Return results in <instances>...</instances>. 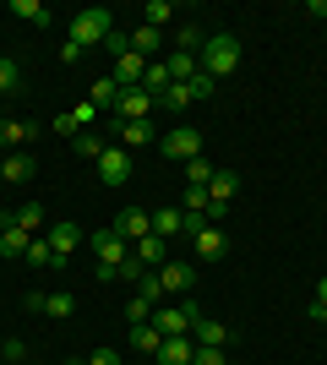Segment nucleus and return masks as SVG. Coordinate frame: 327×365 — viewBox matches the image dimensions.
<instances>
[{
	"instance_id": "obj_29",
	"label": "nucleus",
	"mask_w": 327,
	"mask_h": 365,
	"mask_svg": "<svg viewBox=\"0 0 327 365\" xmlns=\"http://www.w3.org/2000/svg\"><path fill=\"white\" fill-rule=\"evenodd\" d=\"M142 16H147V28H164V22L175 16V6H170V0H147V6H142Z\"/></svg>"
},
{
	"instance_id": "obj_15",
	"label": "nucleus",
	"mask_w": 327,
	"mask_h": 365,
	"mask_svg": "<svg viewBox=\"0 0 327 365\" xmlns=\"http://www.w3.org/2000/svg\"><path fill=\"white\" fill-rule=\"evenodd\" d=\"M0 180H11V185L33 180V153H6L0 158Z\"/></svg>"
},
{
	"instance_id": "obj_35",
	"label": "nucleus",
	"mask_w": 327,
	"mask_h": 365,
	"mask_svg": "<svg viewBox=\"0 0 327 365\" xmlns=\"http://www.w3.org/2000/svg\"><path fill=\"white\" fill-rule=\"evenodd\" d=\"M186 88H191V98L202 104V98H213V93H218V82H213V76H207V71H197V76H191V82H186Z\"/></svg>"
},
{
	"instance_id": "obj_21",
	"label": "nucleus",
	"mask_w": 327,
	"mask_h": 365,
	"mask_svg": "<svg viewBox=\"0 0 327 365\" xmlns=\"http://www.w3.org/2000/svg\"><path fill=\"white\" fill-rule=\"evenodd\" d=\"M234 191H240L234 169H213V180H207V197H213V202H234Z\"/></svg>"
},
{
	"instance_id": "obj_4",
	"label": "nucleus",
	"mask_w": 327,
	"mask_h": 365,
	"mask_svg": "<svg viewBox=\"0 0 327 365\" xmlns=\"http://www.w3.org/2000/svg\"><path fill=\"white\" fill-rule=\"evenodd\" d=\"M202 317L191 300H180V305H153V327H158V338H191V322Z\"/></svg>"
},
{
	"instance_id": "obj_34",
	"label": "nucleus",
	"mask_w": 327,
	"mask_h": 365,
	"mask_svg": "<svg viewBox=\"0 0 327 365\" xmlns=\"http://www.w3.org/2000/svg\"><path fill=\"white\" fill-rule=\"evenodd\" d=\"M207 180H213V164H207V153H202V158L186 164V185H207Z\"/></svg>"
},
{
	"instance_id": "obj_25",
	"label": "nucleus",
	"mask_w": 327,
	"mask_h": 365,
	"mask_svg": "<svg viewBox=\"0 0 327 365\" xmlns=\"http://www.w3.org/2000/svg\"><path fill=\"white\" fill-rule=\"evenodd\" d=\"M164 66H170V82H191V76L202 71V66H197V55H186V49H175Z\"/></svg>"
},
{
	"instance_id": "obj_43",
	"label": "nucleus",
	"mask_w": 327,
	"mask_h": 365,
	"mask_svg": "<svg viewBox=\"0 0 327 365\" xmlns=\"http://www.w3.org/2000/svg\"><path fill=\"white\" fill-rule=\"evenodd\" d=\"M44 300H49L44 289H28V311H33V317H44Z\"/></svg>"
},
{
	"instance_id": "obj_39",
	"label": "nucleus",
	"mask_w": 327,
	"mask_h": 365,
	"mask_svg": "<svg viewBox=\"0 0 327 365\" xmlns=\"http://www.w3.org/2000/svg\"><path fill=\"white\" fill-rule=\"evenodd\" d=\"M197 44H202V28H197V22H186V28H180V49H186V55H197Z\"/></svg>"
},
{
	"instance_id": "obj_24",
	"label": "nucleus",
	"mask_w": 327,
	"mask_h": 365,
	"mask_svg": "<svg viewBox=\"0 0 327 365\" xmlns=\"http://www.w3.org/2000/svg\"><path fill=\"white\" fill-rule=\"evenodd\" d=\"M131 257H137L142 267H164V240H158V235H147V240L131 245Z\"/></svg>"
},
{
	"instance_id": "obj_41",
	"label": "nucleus",
	"mask_w": 327,
	"mask_h": 365,
	"mask_svg": "<svg viewBox=\"0 0 327 365\" xmlns=\"http://www.w3.org/2000/svg\"><path fill=\"white\" fill-rule=\"evenodd\" d=\"M82 55H88V49H82V44H71V38H66V44H61V61H66V66H77Z\"/></svg>"
},
{
	"instance_id": "obj_40",
	"label": "nucleus",
	"mask_w": 327,
	"mask_h": 365,
	"mask_svg": "<svg viewBox=\"0 0 327 365\" xmlns=\"http://www.w3.org/2000/svg\"><path fill=\"white\" fill-rule=\"evenodd\" d=\"M191 365H229V360H224V349H197Z\"/></svg>"
},
{
	"instance_id": "obj_17",
	"label": "nucleus",
	"mask_w": 327,
	"mask_h": 365,
	"mask_svg": "<svg viewBox=\"0 0 327 365\" xmlns=\"http://www.w3.org/2000/svg\"><path fill=\"white\" fill-rule=\"evenodd\" d=\"M158 344H164V338H158L153 322H131V349L137 354H158Z\"/></svg>"
},
{
	"instance_id": "obj_2",
	"label": "nucleus",
	"mask_w": 327,
	"mask_h": 365,
	"mask_svg": "<svg viewBox=\"0 0 327 365\" xmlns=\"http://www.w3.org/2000/svg\"><path fill=\"white\" fill-rule=\"evenodd\" d=\"M109 33H115V11H109V6H88V11L71 16V44H82V49L104 44Z\"/></svg>"
},
{
	"instance_id": "obj_30",
	"label": "nucleus",
	"mask_w": 327,
	"mask_h": 365,
	"mask_svg": "<svg viewBox=\"0 0 327 365\" xmlns=\"http://www.w3.org/2000/svg\"><path fill=\"white\" fill-rule=\"evenodd\" d=\"M16 224L28 229V235H38V229H44V207H38V202H28V207H16Z\"/></svg>"
},
{
	"instance_id": "obj_45",
	"label": "nucleus",
	"mask_w": 327,
	"mask_h": 365,
	"mask_svg": "<svg viewBox=\"0 0 327 365\" xmlns=\"http://www.w3.org/2000/svg\"><path fill=\"white\" fill-rule=\"evenodd\" d=\"M306 11H311V16H327V0H311V6H306Z\"/></svg>"
},
{
	"instance_id": "obj_9",
	"label": "nucleus",
	"mask_w": 327,
	"mask_h": 365,
	"mask_svg": "<svg viewBox=\"0 0 327 365\" xmlns=\"http://www.w3.org/2000/svg\"><path fill=\"white\" fill-rule=\"evenodd\" d=\"M28 240H33V235L16 224V213L0 218V257H11V262H16V257H28Z\"/></svg>"
},
{
	"instance_id": "obj_36",
	"label": "nucleus",
	"mask_w": 327,
	"mask_h": 365,
	"mask_svg": "<svg viewBox=\"0 0 327 365\" xmlns=\"http://www.w3.org/2000/svg\"><path fill=\"white\" fill-rule=\"evenodd\" d=\"M104 148H109V142H98L93 131H82V137H77V158H93V164H98V153H104Z\"/></svg>"
},
{
	"instance_id": "obj_44",
	"label": "nucleus",
	"mask_w": 327,
	"mask_h": 365,
	"mask_svg": "<svg viewBox=\"0 0 327 365\" xmlns=\"http://www.w3.org/2000/svg\"><path fill=\"white\" fill-rule=\"evenodd\" d=\"M311 322H316V327H327V305H311Z\"/></svg>"
},
{
	"instance_id": "obj_14",
	"label": "nucleus",
	"mask_w": 327,
	"mask_h": 365,
	"mask_svg": "<svg viewBox=\"0 0 327 365\" xmlns=\"http://www.w3.org/2000/svg\"><path fill=\"white\" fill-rule=\"evenodd\" d=\"M44 240L55 245V257L66 262V257H71V251H77V240H82V229H77V224H49V229H44Z\"/></svg>"
},
{
	"instance_id": "obj_31",
	"label": "nucleus",
	"mask_w": 327,
	"mask_h": 365,
	"mask_svg": "<svg viewBox=\"0 0 327 365\" xmlns=\"http://www.w3.org/2000/svg\"><path fill=\"white\" fill-rule=\"evenodd\" d=\"M71 311H77V300H71L66 289H55V294L44 300V317H71Z\"/></svg>"
},
{
	"instance_id": "obj_19",
	"label": "nucleus",
	"mask_w": 327,
	"mask_h": 365,
	"mask_svg": "<svg viewBox=\"0 0 327 365\" xmlns=\"http://www.w3.org/2000/svg\"><path fill=\"white\" fill-rule=\"evenodd\" d=\"M180 229H186V213H180V207H158L153 213V235L158 240H170V235H180Z\"/></svg>"
},
{
	"instance_id": "obj_23",
	"label": "nucleus",
	"mask_w": 327,
	"mask_h": 365,
	"mask_svg": "<svg viewBox=\"0 0 327 365\" xmlns=\"http://www.w3.org/2000/svg\"><path fill=\"white\" fill-rule=\"evenodd\" d=\"M137 88H147L153 98H164V88H170V66H164V61H147V71H142Z\"/></svg>"
},
{
	"instance_id": "obj_28",
	"label": "nucleus",
	"mask_w": 327,
	"mask_h": 365,
	"mask_svg": "<svg viewBox=\"0 0 327 365\" xmlns=\"http://www.w3.org/2000/svg\"><path fill=\"white\" fill-rule=\"evenodd\" d=\"M16 16H28L33 28H49V6H38V0H11Z\"/></svg>"
},
{
	"instance_id": "obj_27",
	"label": "nucleus",
	"mask_w": 327,
	"mask_h": 365,
	"mask_svg": "<svg viewBox=\"0 0 327 365\" xmlns=\"http://www.w3.org/2000/svg\"><path fill=\"white\" fill-rule=\"evenodd\" d=\"M191 104H197V98H191L186 82H170V88H164V98H158V109H191Z\"/></svg>"
},
{
	"instance_id": "obj_11",
	"label": "nucleus",
	"mask_w": 327,
	"mask_h": 365,
	"mask_svg": "<svg viewBox=\"0 0 327 365\" xmlns=\"http://www.w3.org/2000/svg\"><path fill=\"white\" fill-rule=\"evenodd\" d=\"M191 344H197V349H224V344H229V327L197 317V322H191Z\"/></svg>"
},
{
	"instance_id": "obj_46",
	"label": "nucleus",
	"mask_w": 327,
	"mask_h": 365,
	"mask_svg": "<svg viewBox=\"0 0 327 365\" xmlns=\"http://www.w3.org/2000/svg\"><path fill=\"white\" fill-rule=\"evenodd\" d=\"M316 305H327V278H316Z\"/></svg>"
},
{
	"instance_id": "obj_16",
	"label": "nucleus",
	"mask_w": 327,
	"mask_h": 365,
	"mask_svg": "<svg viewBox=\"0 0 327 365\" xmlns=\"http://www.w3.org/2000/svg\"><path fill=\"white\" fill-rule=\"evenodd\" d=\"M191 354H197L191 338H164L158 344V365H191Z\"/></svg>"
},
{
	"instance_id": "obj_42",
	"label": "nucleus",
	"mask_w": 327,
	"mask_h": 365,
	"mask_svg": "<svg viewBox=\"0 0 327 365\" xmlns=\"http://www.w3.org/2000/svg\"><path fill=\"white\" fill-rule=\"evenodd\" d=\"M88 365H120V354H115V349H93V354H88Z\"/></svg>"
},
{
	"instance_id": "obj_26",
	"label": "nucleus",
	"mask_w": 327,
	"mask_h": 365,
	"mask_svg": "<svg viewBox=\"0 0 327 365\" xmlns=\"http://www.w3.org/2000/svg\"><path fill=\"white\" fill-rule=\"evenodd\" d=\"M33 137V125L28 120H0V148H16L22 153V142Z\"/></svg>"
},
{
	"instance_id": "obj_10",
	"label": "nucleus",
	"mask_w": 327,
	"mask_h": 365,
	"mask_svg": "<svg viewBox=\"0 0 327 365\" xmlns=\"http://www.w3.org/2000/svg\"><path fill=\"white\" fill-rule=\"evenodd\" d=\"M158 284H164V294H191L197 273H191V262H164V267H158Z\"/></svg>"
},
{
	"instance_id": "obj_8",
	"label": "nucleus",
	"mask_w": 327,
	"mask_h": 365,
	"mask_svg": "<svg viewBox=\"0 0 327 365\" xmlns=\"http://www.w3.org/2000/svg\"><path fill=\"white\" fill-rule=\"evenodd\" d=\"M191 251H197V262H218L224 251H229V240H224V229H218V224H202L197 235H191Z\"/></svg>"
},
{
	"instance_id": "obj_47",
	"label": "nucleus",
	"mask_w": 327,
	"mask_h": 365,
	"mask_svg": "<svg viewBox=\"0 0 327 365\" xmlns=\"http://www.w3.org/2000/svg\"><path fill=\"white\" fill-rule=\"evenodd\" d=\"M71 365H88V360H71Z\"/></svg>"
},
{
	"instance_id": "obj_22",
	"label": "nucleus",
	"mask_w": 327,
	"mask_h": 365,
	"mask_svg": "<svg viewBox=\"0 0 327 365\" xmlns=\"http://www.w3.org/2000/svg\"><path fill=\"white\" fill-rule=\"evenodd\" d=\"M153 120H120V148H142V142H153Z\"/></svg>"
},
{
	"instance_id": "obj_20",
	"label": "nucleus",
	"mask_w": 327,
	"mask_h": 365,
	"mask_svg": "<svg viewBox=\"0 0 327 365\" xmlns=\"http://www.w3.org/2000/svg\"><path fill=\"white\" fill-rule=\"evenodd\" d=\"M22 262H28V267H61V257H55V245H49L44 235H33V240H28V257H22Z\"/></svg>"
},
{
	"instance_id": "obj_6",
	"label": "nucleus",
	"mask_w": 327,
	"mask_h": 365,
	"mask_svg": "<svg viewBox=\"0 0 327 365\" xmlns=\"http://www.w3.org/2000/svg\"><path fill=\"white\" fill-rule=\"evenodd\" d=\"M153 109H158V98L147 88H120V98H115L120 120H153Z\"/></svg>"
},
{
	"instance_id": "obj_32",
	"label": "nucleus",
	"mask_w": 327,
	"mask_h": 365,
	"mask_svg": "<svg viewBox=\"0 0 327 365\" xmlns=\"http://www.w3.org/2000/svg\"><path fill=\"white\" fill-rule=\"evenodd\" d=\"M16 88H22V66L0 55V93H16Z\"/></svg>"
},
{
	"instance_id": "obj_3",
	"label": "nucleus",
	"mask_w": 327,
	"mask_h": 365,
	"mask_svg": "<svg viewBox=\"0 0 327 365\" xmlns=\"http://www.w3.org/2000/svg\"><path fill=\"white\" fill-rule=\"evenodd\" d=\"M93 257H98V278L109 284V278L120 273V262L131 257V240H125L120 229H98L93 235Z\"/></svg>"
},
{
	"instance_id": "obj_1",
	"label": "nucleus",
	"mask_w": 327,
	"mask_h": 365,
	"mask_svg": "<svg viewBox=\"0 0 327 365\" xmlns=\"http://www.w3.org/2000/svg\"><path fill=\"white\" fill-rule=\"evenodd\" d=\"M197 66H202L213 82H224V76L240 66V38H234V33H207V44H202V55H197Z\"/></svg>"
},
{
	"instance_id": "obj_33",
	"label": "nucleus",
	"mask_w": 327,
	"mask_h": 365,
	"mask_svg": "<svg viewBox=\"0 0 327 365\" xmlns=\"http://www.w3.org/2000/svg\"><path fill=\"white\" fill-rule=\"evenodd\" d=\"M115 98H120L115 76H98V82H93V109H98V104H109V109H115Z\"/></svg>"
},
{
	"instance_id": "obj_12",
	"label": "nucleus",
	"mask_w": 327,
	"mask_h": 365,
	"mask_svg": "<svg viewBox=\"0 0 327 365\" xmlns=\"http://www.w3.org/2000/svg\"><path fill=\"white\" fill-rule=\"evenodd\" d=\"M142 71H147V61H142L137 49H120V55H115V88H137Z\"/></svg>"
},
{
	"instance_id": "obj_13",
	"label": "nucleus",
	"mask_w": 327,
	"mask_h": 365,
	"mask_svg": "<svg viewBox=\"0 0 327 365\" xmlns=\"http://www.w3.org/2000/svg\"><path fill=\"white\" fill-rule=\"evenodd\" d=\"M115 229L137 245V240H147V235H153V213H142V207H120V224H115Z\"/></svg>"
},
{
	"instance_id": "obj_5",
	"label": "nucleus",
	"mask_w": 327,
	"mask_h": 365,
	"mask_svg": "<svg viewBox=\"0 0 327 365\" xmlns=\"http://www.w3.org/2000/svg\"><path fill=\"white\" fill-rule=\"evenodd\" d=\"M158 153H164V158L191 164V158H202V131H197V125H175V131H164V137H158Z\"/></svg>"
},
{
	"instance_id": "obj_37",
	"label": "nucleus",
	"mask_w": 327,
	"mask_h": 365,
	"mask_svg": "<svg viewBox=\"0 0 327 365\" xmlns=\"http://www.w3.org/2000/svg\"><path fill=\"white\" fill-rule=\"evenodd\" d=\"M55 131H61V137H71V142L82 137V125H77V115H71V109H66V115H55Z\"/></svg>"
},
{
	"instance_id": "obj_7",
	"label": "nucleus",
	"mask_w": 327,
	"mask_h": 365,
	"mask_svg": "<svg viewBox=\"0 0 327 365\" xmlns=\"http://www.w3.org/2000/svg\"><path fill=\"white\" fill-rule=\"evenodd\" d=\"M98 180H104V185H125V180H131V153H125L120 142L98 153Z\"/></svg>"
},
{
	"instance_id": "obj_38",
	"label": "nucleus",
	"mask_w": 327,
	"mask_h": 365,
	"mask_svg": "<svg viewBox=\"0 0 327 365\" xmlns=\"http://www.w3.org/2000/svg\"><path fill=\"white\" fill-rule=\"evenodd\" d=\"M125 317H131V322H147V317H153V300H142V294H131V305H125Z\"/></svg>"
},
{
	"instance_id": "obj_18",
	"label": "nucleus",
	"mask_w": 327,
	"mask_h": 365,
	"mask_svg": "<svg viewBox=\"0 0 327 365\" xmlns=\"http://www.w3.org/2000/svg\"><path fill=\"white\" fill-rule=\"evenodd\" d=\"M125 38H131V49H137L142 61H158V28H147V22H142V28H131Z\"/></svg>"
}]
</instances>
